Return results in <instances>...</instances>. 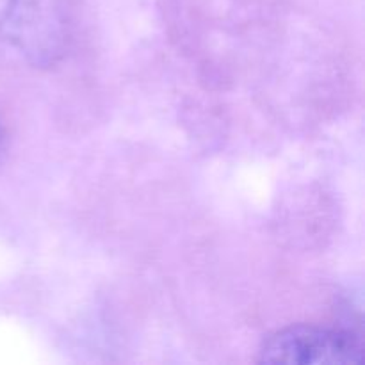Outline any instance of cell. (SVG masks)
<instances>
[{
  "label": "cell",
  "mask_w": 365,
  "mask_h": 365,
  "mask_svg": "<svg viewBox=\"0 0 365 365\" xmlns=\"http://www.w3.org/2000/svg\"><path fill=\"white\" fill-rule=\"evenodd\" d=\"M364 359V344L355 334L310 324L274 331L259 351L260 364L356 365Z\"/></svg>",
  "instance_id": "7a4b0ae2"
},
{
  "label": "cell",
  "mask_w": 365,
  "mask_h": 365,
  "mask_svg": "<svg viewBox=\"0 0 365 365\" xmlns=\"http://www.w3.org/2000/svg\"><path fill=\"white\" fill-rule=\"evenodd\" d=\"M70 38V0H4L0 39L32 66L50 68L59 63Z\"/></svg>",
  "instance_id": "6da1fadb"
}]
</instances>
